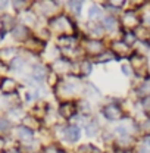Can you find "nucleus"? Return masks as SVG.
Masks as SVG:
<instances>
[{
  "mask_svg": "<svg viewBox=\"0 0 150 153\" xmlns=\"http://www.w3.org/2000/svg\"><path fill=\"white\" fill-rule=\"evenodd\" d=\"M18 90V82L16 79L10 78V76H1L0 78V91L6 96H10L16 93Z\"/></svg>",
  "mask_w": 150,
  "mask_h": 153,
  "instance_id": "nucleus-1",
  "label": "nucleus"
},
{
  "mask_svg": "<svg viewBox=\"0 0 150 153\" xmlns=\"http://www.w3.org/2000/svg\"><path fill=\"white\" fill-rule=\"evenodd\" d=\"M25 47H27V50L31 53H40V52H43V49L46 47V41L44 40H41V38H28L27 41H25Z\"/></svg>",
  "mask_w": 150,
  "mask_h": 153,
  "instance_id": "nucleus-2",
  "label": "nucleus"
},
{
  "mask_svg": "<svg viewBox=\"0 0 150 153\" xmlns=\"http://www.w3.org/2000/svg\"><path fill=\"white\" fill-rule=\"evenodd\" d=\"M16 27V21L15 18L12 16V15H9V13H3L1 16H0V30L1 31H4V33H12V30Z\"/></svg>",
  "mask_w": 150,
  "mask_h": 153,
  "instance_id": "nucleus-3",
  "label": "nucleus"
},
{
  "mask_svg": "<svg viewBox=\"0 0 150 153\" xmlns=\"http://www.w3.org/2000/svg\"><path fill=\"white\" fill-rule=\"evenodd\" d=\"M52 25L56 28L57 31H65V33H68V30H72L74 28L72 22L66 16H57V18L52 19Z\"/></svg>",
  "mask_w": 150,
  "mask_h": 153,
  "instance_id": "nucleus-4",
  "label": "nucleus"
},
{
  "mask_svg": "<svg viewBox=\"0 0 150 153\" xmlns=\"http://www.w3.org/2000/svg\"><path fill=\"white\" fill-rule=\"evenodd\" d=\"M12 37L16 41H24L25 43L30 38V30L22 24H16V27L12 30Z\"/></svg>",
  "mask_w": 150,
  "mask_h": 153,
  "instance_id": "nucleus-5",
  "label": "nucleus"
},
{
  "mask_svg": "<svg viewBox=\"0 0 150 153\" xmlns=\"http://www.w3.org/2000/svg\"><path fill=\"white\" fill-rule=\"evenodd\" d=\"M122 22H124V25L127 27V30H135V28H138L140 19H138L137 13H135L134 10H128V12L124 15Z\"/></svg>",
  "mask_w": 150,
  "mask_h": 153,
  "instance_id": "nucleus-6",
  "label": "nucleus"
},
{
  "mask_svg": "<svg viewBox=\"0 0 150 153\" xmlns=\"http://www.w3.org/2000/svg\"><path fill=\"white\" fill-rule=\"evenodd\" d=\"M102 114L105 115L108 119L115 121V119H119L122 116V111H121V108L118 105H108V106H105L102 109Z\"/></svg>",
  "mask_w": 150,
  "mask_h": 153,
  "instance_id": "nucleus-7",
  "label": "nucleus"
},
{
  "mask_svg": "<svg viewBox=\"0 0 150 153\" xmlns=\"http://www.w3.org/2000/svg\"><path fill=\"white\" fill-rule=\"evenodd\" d=\"M16 49L15 47H3V49H0V62L1 63H10L15 57L18 56L16 55Z\"/></svg>",
  "mask_w": 150,
  "mask_h": 153,
  "instance_id": "nucleus-8",
  "label": "nucleus"
},
{
  "mask_svg": "<svg viewBox=\"0 0 150 153\" xmlns=\"http://www.w3.org/2000/svg\"><path fill=\"white\" fill-rule=\"evenodd\" d=\"M76 112V106L74 102H63L59 108V114L63 118H72Z\"/></svg>",
  "mask_w": 150,
  "mask_h": 153,
  "instance_id": "nucleus-9",
  "label": "nucleus"
},
{
  "mask_svg": "<svg viewBox=\"0 0 150 153\" xmlns=\"http://www.w3.org/2000/svg\"><path fill=\"white\" fill-rule=\"evenodd\" d=\"M15 131H16V137H18L22 143H30V141H33V138H34L33 131L28 130V128H25L24 125H18V127L15 128Z\"/></svg>",
  "mask_w": 150,
  "mask_h": 153,
  "instance_id": "nucleus-10",
  "label": "nucleus"
},
{
  "mask_svg": "<svg viewBox=\"0 0 150 153\" xmlns=\"http://www.w3.org/2000/svg\"><path fill=\"white\" fill-rule=\"evenodd\" d=\"M130 62H131V68L137 69V71H140L141 68L146 69V65H147V59L143 56V55H140V53L131 55L130 56Z\"/></svg>",
  "mask_w": 150,
  "mask_h": 153,
  "instance_id": "nucleus-11",
  "label": "nucleus"
},
{
  "mask_svg": "<svg viewBox=\"0 0 150 153\" xmlns=\"http://www.w3.org/2000/svg\"><path fill=\"white\" fill-rule=\"evenodd\" d=\"M49 69H47V66H44V65H34L33 66V78L36 79V81H43L44 78H47L49 76Z\"/></svg>",
  "mask_w": 150,
  "mask_h": 153,
  "instance_id": "nucleus-12",
  "label": "nucleus"
},
{
  "mask_svg": "<svg viewBox=\"0 0 150 153\" xmlns=\"http://www.w3.org/2000/svg\"><path fill=\"white\" fill-rule=\"evenodd\" d=\"M112 49H113V52H115L116 55H119V56H124V55H128V53H130V46H128L125 41H122V40L113 41Z\"/></svg>",
  "mask_w": 150,
  "mask_h": 153,
  "instance_id": "nucleus-13",
  "label": "nucleus"
},
{
  "mask_svg": "<svg viewBox=\"0 0 150 153\" xmlns=\"http://www.w3.org/2000/svg\"><path fill=\"white\" fill-rule=\"evenodd\" d=\"M85 49L88 53L91 55H100L102 50H103V44L99 41V40H88L85 43Z\"/></svg>",
  "mask_w": 150,
  "mask_h": 153,
  "instance_id": "nucleus-14",
  "label": "nucleus"
},
{
  "mask_svg": "<svg viewBox=\"0 0 150 153\" xmlns=\"http://www.w3.org/2000/svg\"><path fill=\"white\" fill-rule=\"evenodd\" d=\"M65 135H66V138L69 141H76L81 137V130L76 125H68L65 128Z\"/></svg>",
  "mask_w": 150,
  "mask_h": 153,
  "instance_id": "nucleus-15",
  "label": "nucleus"
},
{
  "mask_svg": "<svg viewBox=\"0 0 150 153\" xmlns=\"http://www.w3.org/2000/svg\"><path fill=\"white\" fill-rule=\"evenodd\" d=\"M22 125H24L25 128L31 130V131L40 127L38 119L36 118V116H33V115H25V116H24V119H22Z\"/></svg>",
  "mask_w": 150,
  "mask_h": 153,
  "instance_id": "nucleus-16",
  "label": "nucleus"
},
{
  "mask_svg": "<svg viewBox=\"0 0 150 153\" xmlns=\"http://www.w3.org/2000/svg\"><path fill=\"white\" fill-rule=\"evenodd\" d=\"M91 71H93V66H91V63L88 60H82V62L78 63V74L79 75L88 76L91 74Z\"/></svg>",
  "mask_w": 150,
  "mask_h": 153,
  "instance_id": "nucleus-17",
  "label": "nucleus"
},
{
  "mask_svg": "<svg viewBox=\"0 0 150 153\" xmlns=\"http://www.w3.org/2000/svg\"><path fill=\"white\" fill-rule=\"evenodd\" d=\"M21 112H22V111H21V108H19V106H12V108L7 111V119H9L10 122L24 119V116H22Z\"/></svg>",
  "mask_w": 150,
  "mask_h": 153,
  "instance_id": "nucleus-18",
  "label": "nucleus"
},
{
  "mask_svg": "<svg viewBox=\"0 0 150 153\" xmlns=\"http://www.w3.org/2000/svg\"><path fill=\"white\" fill-rule=\"evenodd\" d=\"M53 69H55L56 74H65V72H68V69H69V62H66V60H63V59H59V60L55 62Z\"/></svg>",
  "mask_w": 150,
  "mask_h": 153,
  "instance_id": "nucleus-19",
  "label": "nucleus"
},
{
  "mask_svg": "<svg viewBox=\"0 0 150 153\" xmlns=\"http://www.w3.org/2000/svg\"><path fill=\"white\" fill-rule=\"evenodd\" d=\"M36 22H37V19H36V15L31 12V10H27V12H24V18H22V25H25L27 28L28 27H33V25H36Z\"/></svg>",
  "mask_w": 150,
  "mask_h": 153,
  "instance_id": "nucleus-20",
  "label": "nucleus"
},
{
  "mask_svg": "<svg viewBox=\"0 0 150 153\" xmlns=\"http://www.w3.org/2000/svg\"><path fill=\"white\" fill-rule=\"evenodd\" d=\"M116 25H118V21H116V18H113V16H106V18H103V21H102V27L105 30H108V31H113L116 28Z\"/></svg>",
  "mask_w": 150,
  "mask_h": 153,
  "instance_id": "nucleus-21",
  "label": "nucleus"
},
{
  "mask_svg": "<svg viewBox=\"0 0 150 153\" xmlns=\"http://www.w3.org/2000/svg\"><path fill=\"white\" fill-rule=\"evenodd\" d=\"M24 66H25V60L21 56H16L9 63V69H12V71H21Z\"/></svg>",
  "mask_w": 150,
  "mask_h": 153,
  "instance_id": "nucleus-22",
  "label": "nucleus"
},
{
  "mask_svg": "<svg viewBox=\"0 0 150 153\" xmlns=\"http://www.w3.org/2000/svg\"><path fill=\"white\" fill-rule=\"evenodd\" d=\"M12 128V122L7 118H0V133H7Z\"/></svg>",
  "mask_w": 150,
  "mask_h": 153,
  "instance_id": "nucleus-23",
  "label": "nucleus"
},
{
  "mask_svg": "<svg viewBox=\"0 0 150 153\" xmlns=\"http://www.w3.org/2000/svg\"><path fill=\"white\" fill-rule=\"evenodd\" d=\"M97 131H99V125H97V122H90V124L85 127V133H87V135H88V137H93V135H96V134H97Z\"/></svg>",
  "mask_w": 150,
  "mask_h": 153,
  "instance_id": "nucleus-24",
  "label": "nucleus"
},
{
  "mask_svg": "<svg viewBox=\"0 0 150 153\" xmlns=\"http://www.w3.org/2000/svg\"><path fill=\"white\" fill-rule=\"evenodd\" d=\"M112 59H115V53H112V52H103V53H100L99 57H97L99 62H109V60H112Z\"/></svg>",
  "mask_w": 150,
  "mask_h": 153,
  "instance_id": "nucleus-25",
  "label": "nucleus"
},
{
  "mask_svg": "<svg viewBox=\"0 0 150 153\" xmlns=\"http://www.w3.org/2000/svg\"><path fill=\"white\" fill-rule=\"evenodd\" d=\"M100 13H102V9H100L99 6H96V4L90 6V9H88V16H90L91 19L99 18V16H100Z\"/></svg>",
  "mask_w": 150,
  "mask_h": 153,
  "instance_id": "nucleus-26",
  "label": "nucleus"
},
{
  "mask_svg": "<svg viewBox=\"0 0 150 153\" xmlns=\"http://www.w3.org/2000/svg\"><path fill=\"white\" fill-rule=\"evenodd\" d=\"M81 4H82L81 1H68V7L74 13H79L81 12Z\"/></svg>",
  "mask_w": 150,
  "mask_h": 153,
  "instance_id": "nucleus-27",
  "label": "nucleus"
},
{
  "mask_svg": "<svg viewBox=\"0 0 150 153\" xmlns=\"http://www.w3.org/2000/svg\"><path fill=\"white\" fill-rule=\"evenodd\" d=\"M78 106H79V112L81 114H88L90 112V103L87 100H81Z\"/></svg>",
  "mask_w": 150,
  "mask_h": 153,
  "instance_id": "nucleus-28",
  "label": "nucleus"
},
{
  "mask_svg": "<svg viewBox=\"0 0 150 153\" xmlns=\"http://www.w3.org/2000/svg\"><path fill=\"white\" fill-rule=\"evenodd\" d=\"M141 105H143V108H144L146 112H150V96H146V97L141 100Z\"/></svg>",
  "mask_w": 150,
  "mask_h": 153,
  "instance_id": "nucleus-29",
  "label": "nucleus"
},
{
  "mask_svg": "<svg viewBox=\"0 0 150 153\" xmlns=\"http://www.w3.org/2000/svg\"><path fill=\"white\" fill-rule=\"evenodd\" d=\"M121 69H122L124 75H127V76H131V75H132V68H131V65H122V66H121Z\"/></svg>",
  "mask_w": 150,
  "mask_h": 153,
  "instance_id": "nucleus-30",
  "label": "nucleus"
},
{
  "mask_svg": "<svg viewBox=\"0 0 150 153\" xmlns=\"http://www.w3.org/2000/svg\"><path fill=\"white\" fill-rule=\"evenodd\" d=\"M149 93H150V85L149 84H143V85L140 87V90H138V94L140 96H143V94L149 96Z\"/></svg>",
  "mask_w": 150,
  "mask_h": 153,
  "instance_id": "nucleus-31",
  "label": "nucleus"
},
{
  "mask_svg": "<svg viewBox=\"0 0 150 153\" xmlns=\"http://www.w3.org/2000/svg\"><path fill=\"white\" fill-rule=\"evenodd\" d=\"M12 4H13V9H16V10H21V9H24V4H25V1H12Z\"/></svg>",
  "mask_w": 150,
  "mask_h": 153,
  "instance_id": "nucleus-32",
  "label": "nucleus"
},
{
  "mask_svg": "<svg viewBox=\"0 0 150 153\" xmlns=\"http://www.w3.org/2000/svg\"><path fill=\"white\" fill-rule=\"evenodd\" d=\"M102 30H103V27H99V25H94L93 27V33L96 34V36H102V34H103Z\"/></svg>",
  "mask_w": 150,
  "mask_h": 153,
  "instance_id": "nucleus-33",
  "label": "nucleus"
},
{
  "mask_svg": "<svg viewBox=\"0 0 150 153\" xmlns=\"http://www.w3.org/2000/svg\"><path fill=\"white\" fill-rule=\"evenodd\" d=\"M1 153H21V150H19V149H15V147H10V149L3 150Z\"/></svg>",
  "mask_w": 150,
  "mask_h": 153,
  "instance_id": "nucleus-34",
  "label": "nucleus"
},
{
  "mask_svg": "<svg viewBox=\"0 0 150 153\" xmlns=\"http://www.w3.org/2000/svg\"><path fill=\"white\" fill-rule=\"evenodd\" d=\"M141 128H143V130H146V131H150V121H146V122L141 125Z\"/></svg>",
  "mask_w": 150,
  "mask_h": 153,
  "instance_id": "nucleus-35",
  "label": "nucleus"
},
{
  "mask_svg": "<svg viewBox=\"0 0 150 153\" xmlns=\"http://www.w3.org/2000/svg\"><path fill=\"white\" fill-rule=\"evenodd\" d=\"M7 4H9L7 1H0V10H1V9H6Z\"/></svg>",
  "mask_w": 150,
  "mask_h": 153,
  "instance_id": "nucleus-36",
  "label": "nucleus"
},
{
  "mask_svg": "<svg viewBox=\"0 0 150 153\" xmlns=\"http://www.w3.org/2000/svg\"><path fill=\"white\" fill-rule=\"evenodd\" d=\"M144 141H146V144H147V146L150 147V134L147 135V137H146V138H144Z\"/></svg>",
  "mask_w": 150,
  "mask_h": 153,
  "instance_id": "nucleus-37",
  "label": "nucleus"
},
{
  "mask_svg": "<svg viewBox=\"0 0 150 153\" xmlns=\"http://www.w3.org/2000/svg\"><path fill=\"white\" fill-rule=\"evenodd\" d=\"M146 22H147V24H150V13L146 16Z\"/></svg>",
  "mask_w": 150,
  "mask_h": 153,
  "instance_id": "nucleus-38",
  "label": "nucleus"
}]
</instances>
